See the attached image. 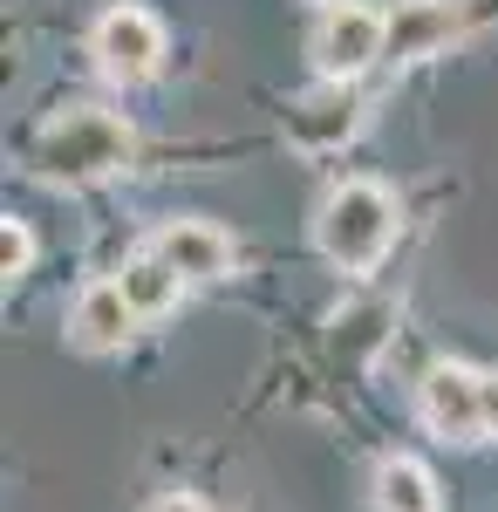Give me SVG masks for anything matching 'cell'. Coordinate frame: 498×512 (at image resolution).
Wrapping results in <instances>:
<instances>
[{
    "mask_svg": "<svg viewBox=\"0 0 498 512\" xmlns=\"http://www.w3.org/2000/svg\"><path fill=\"white\" fill-rule=\"evenodd\" d=\"M130 158H137V130L116 110H103V103H76V110L48 117L28 137V151H21V164L35 171L41 185H69V192L130 171Z\"/></svg>",
    "mask_w": 498,
    "mask_h": 512,
    "instance_id": "obj_1",
    "label": "cell"
},
{
    "mask_svg": "<svg viewBox=\"0 0 498 512\" xmlns=\"http://www.w3.org/2000/svg\"><path fill=\"white\" fill-rule=\"evenodd\" d=\"M396 233H403V212L376 178H342L314 212V246L342 274H376L383 253L396 246Z\"/></svg>",
    "mask_w": 498,
    "mask_h": 512,
    "instance_id": "obj_2",
    "label": "cell"
},
{
    "mask_svg": "<svg viewBox=\"0 0 498 512\" xmlns=\"http://www.w3.org/2000/svg\"><path fill=\"white\" fill-rule=\"evenodd\" d=\"M89 55H96V69L123 89H137V82L157 76V62H164V21H157L151 7H110L96 28H89Z\"/></svg>",
    "mask_w": 498,
    "mask_h": 512,
    "instance_id": "obj_3",
    "label": "cell"
},
{
    "mask_svg": "<svg viewBox=\"0 0 498 512\" xmlns=\"http://www.w3.org/2000/svg\"><path fill=\"white\" fill-rule=\"evenodd\" d=\"M417 410L444 444H485V376L464 362H430L417 383Z\"/></svg>",
    "mask_w": 498,
    "mask_h": 512,
    "instance_id": "obj_4",
    "label": "cell"
},
{
    "mask_svg": "<svg viewBox=\"0 0 498 512\" xmlns=\"http://www.w3.org/2000/svg\"><path fill=\"white\" fill-rule=\"evenodd\" d=\"M383 41H389V14L376 7H321V28H314V69L328 82H355L369 62H383Z\"/></svg>",
    "mask_w": 498,
    "mask_h": 512,
    "instance_id": "obj_5",
    "label": "cell"
},
{
    "mask_svg": "<svg viewBox=\"0 0 498 512\" xmlns=\"http://www.w3.org/2000/svg\"><path fill=\"white\" fill-rule=\"evenodd\" d=\"M362 130V96H355V82H314L301 89L294 103H287V137L301 144V151H342L348 137Z\"/></svg>",
    "mask_w": 498,
    "mask_h": 512,
    "instance_id": "obj_6",
    "label": "cell"
},
{
    "mask_svg": "<svg viewBox=\"0 0 498 512\" xmlns=\"http://www.w3.org/2000/svg\"><path fill=\"white\" fill-rule=\"evenodd\" d=\"M464 14L458 0H396L389 7V41H383V62H430V55H444L451 41H458Z\"/></svg>",
    "mask_w": 498,
    "mask_h": 512,
    "instance_id": "obj_7",
    "label": "cell"
},
{
    "mask_svg": "<svg viewBox=\"0 0 498 512\" xmlns=\"http://www.w3.org/2000/svg\"><path fill=\"white\" fill-rule=\"evenodd\" d=\"M137 321L144 315L130 308V294H123L116 280H89L76 294V308H69V342H76L82 355H110L137 335Z\"/></svg>",
    "mask_w": 498,
    "mask_h": 512,
    "instance_id": "obj_8",
    "label": "cell"
},
{
    "mask_svg": "<svg viewBox=\"0 0 498 512\" xmlns=\"http://www.w3.org/2000/svg\"><path fill=\"white\" fill-rule=\"evenodd\" d=\"M151 246L185 274V287H205V280L232 274V233H219L212 219H164L151 233Z\"/></svg>",
    "mask_w": 498,
    "mask_h": 512,
    "instance_id": "obj_9",
    "label": "cell"
},
{
    "mask_svg": "<svg viewBox=\"0 0 498 512\" xmlns=\"http://www.w3.org/2000/svg\"><path fill=\"white\" fill-rule=\"evenodd\" d=\"M116 287L130 294V308H137L144 321H157V315H171V308H178V294H185V274H178V267H171V260H164V253L151 246V239H144V246L123 260Z\"/></svg>",
    "mask_w": 498,
    "mask_h": 512,
    "instance_id": "obj_10",
    "label": "cell"
},
{
    "mask_svg": "<svg viewBox=\"0 0 498 512\" xmlns=\"http://www.w3.org/2000/svg\"><path fill=\"white\" fill-rule=\"evenodd\" d=\"M376 512H437V478L417 458H383L376 465Z\"/></svg>",
    "mask_w": 498,
    "mask_h": 512,
    "instance_id": "obj_11",
    "label": "cell"
},
{
    "mask_svg": "<svg viewBox=\"0 0 498 512\" xmlns=\"http://www.w3.org/2000/svg\"><path fill=\"white\" fill-rule=\"evenodd\" d=\"M383 321H389V308H355L348 321H335V349H342V355H369L389 335Z\"/></svg>",
    "mask_w": 498,
    "mask_h": 512,
    "instance_id": "obj_12",
    "label": "cell"
},
{
    "mask_svg": "<svg viewBox=\"0 0 498 512\" xmlns=\"http://www.w3.org/2000/svg\"><path fill=\"white\" fill-rule=\"evenodd\" d=\"M28 267H35V233H28L21 219H7V226H0V274H7V287L28 274Z\"/></svg>",
    "mask_w": 498,
    "mask_h": 512,
    "instance_id": "obj_13",
    "label": "cell"
},
{
    "mask_svg": "<svg viewBox=\"0 0 498 512\" xmlns=\"http://www.w3.org/2000/svg\"><path fill=\"white\" fill-rule=\"evenodd\" d=\"M144 512H205V499H192V492H164V499H151Z\"/></svg>",
    "mask_w": 498,
    "mask_h": 512,
    "instance_id": "obj_14",
    "label": "cell"
},
{
    "mask_svg": "<svg viewBox=\"0 0 498 512\" xmlns=\"http://www.w3.org/2000/svg\"><path fill=\"white\" fill-rule=\"evenodd\" d=\"M485 437L498 444V376H485Z\"/></svg>",
    "mask_w": 498,
    "mask_h": 512,
    "instance_id": "obj_15",
    "label": "cell"
},
{
    "mask_svg": "<svg viewBox=\"0 0 498 512\" xmlns=\"http://www.w3.org/2000/svg\"><path fill=\"white\" fill-rule=\"evenodd\" d=\"M314 7H342V0H314Z\"/></svg>",
    "mask_w": 498,
    "mask_h": 512,
    "instance_id": "obj_16",
    "label": "cell"
}]
</instances>
